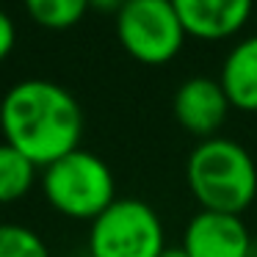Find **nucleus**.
I'll return each mask as SVG.
<instances>
[{
	"label": "nucleus",
	"instance_id": "1",
	"mask_svg": "<svg viewBox=\"0 0 257 257\" xmlns=\"http://www.w3.org/2000/svg\"><path fill=\"white\" fill-rule=\"evenodd\" d=\"M0 127L9 147L47 169L78 150L83 111L64 86L50 80H23L3 97Z\"/></svg>",
	"mask_w": 257,
	"mask_h": 257
},
{
	"label": "nucleus",
	"instance_id": "2",
	"mask_svg": "<svg viewBox=\"0 0 257 257\" xmlns=\"http://www.w3.org/2000/svg\"><path fill=\"white\" fill-rule=\"evenodd\" d=\"M185 177L202 210L240 216L257 196V166L243 144L213 136L194 147Z\"/></svg>",
	"mask_w": 257,
	"mask_h": 257
},
{
	"label": "nucleus",
	"instance_id": "3",
	"mask_svg": "<svg viewBox=\"0 0 257 257\" xmlns=\"http://www.w3.org/2000/svg\"><path fill=\"white\" fill-rule=\"evenodd\" d=\"M45 196L58 213L69 218H91L116 202V183L102 158L94 152L75 150L45 169Z\"/></svg>",
	"mask_w": 257,
	"mask_h": 257
},
{
	"label": "nucleus",
	"instance_id": "4",
	"mask_svg": "<svg viewBox=\"0 0 257 257\" xmlns=\"http://www.w3.org/2000/svg\"><path fill=\"white\" fill-rule=\"evenodd\" d=\"M91 257H161L163 243L161 216L141 199H116L91 221Z\"/></svg>",
	"mask_w": 257,
	"mask_h": 257
},
{
	"label": "nucleus",
	"instance_id": "5",
	"mask_svg": "<svg viewBox=\"0 0 257 257\" xmlns=\"http://www.w3.org/2000/svg\"><path fill=\"white\" fill-rule=\"evenodd\" d=\"M116 34L141 64L172 61L188 36L172 0H127L116 14Z\"/></svg>",
	"mask_w": 257,
	"mask_h": 257
},
{
	"label": "nucleus",
	"instance_id": "6",
	"mask_svg": "<svg viewBox=\"0 0 257 257\" xmlns=\"http://www.w3.org/2000/svg\"><path fill=\"white\" fill-rule=\"evenodd\" d=\"M183 249L188 257H249L251 238L240 216L199 210L185 227Z\"/></svg>",
	"mask_w": 257,
	"mask_h": 257
},
{
	"label": "nucleus",
	"instance_id": "7",
	"mask_svg": "<svg viewBox=\"0 0 257 257\" xmlns=\"http://www.w3.org/2000/svg\"><path fill=\"white\" fill-rule=\"evenodd\" d=\"M229 105L232 102H229L221 80L205 78V75L188 78L174 91V102H172L174 119L185 130H191L194 136H202V139H213V133L227 119Z\"/></svg>",
	"mask_w": 257,
	"mask_h": 257
},
{
	"label": "nucleus",
	"instance_id": "8",
	"mask_svg": "<svg viewBox=\"0 0 257 257\" xmlns=\"http://www.w3.org/2000/svg\"><path fill=\"white\" fill-rule=\"evenodd\" d=\"M183 28L196 39H227L251 17L254 0H172Z\"/></svg>",
	"mask_w": 257,
	"mask_h": 257
},
{
	"label": "nucleus",
	"instance_id": "9",
	"mask_svg": "<svg viewBox=\"0 0 257 257\" xmlns=\"http://www.w3.org/2000/svg\"><path fill=\"white\" fill-rule=\"evenodd\" d=\"M221 86L240 111H257V34L232 47L221 67Z\"/></svg>",
	"mask_w": 257,
	"mask_h": 257
},
{
	"label": "nucleus",
	"instance_id": "10",
	"mask_svg": "<svg viewBox=\"0 0 257 257\" xmlns=\"http://www.w3.org/2000/svg\"><path fill=\"white\" fill-rule=\"evenodd\" d=\"M36 163L28 161L20 150L0 144V202H14L25 196L34 185Z\"/></svg>",
	"mask_w": 257,
	"mask_h": 257
},
{
	"label": "nucleus",
	"instance_id": "11",
	"mask_svg": "<svg viewBox=\"0 0 257 257\" xmlns=\"http://www.w3.org/2000/svg\"><path fill=\"white\" fill-rule=\"evenodd\" d=\"M28 14L50 31H64L75 25L89 9V0H23Z\"/></svg>",
	"mask_w": 257,
	"mask_h": 257
},
{
	"label": "nucleus",
	"instance_id": "12",
	"mask_svg": "<svg viewBox=\"0 0 257 257\" xmlns=\"http://www.w3.org/2000/svg\"><path fill=\"white\" fill-rule=\"evenodd\" d=\"M0 257H50L45 240L23 224H0Z\"/></svg>",
	"mask_w": 257,
	"mask_h": 257
},
{
	"label": "nucleus",
	"instance_id": "13",
	"mask_svg": "<svg viewBox=\"0 0 257 257\" xmlns=\"http://www.w3.org/2000/svg\"><path fill=\"white\" fill-rule=\"evenodd\" d=\"M14 42H17V31H14V23L6 12H0V61L14 50Z\"/></svg>",
	"mask_w": 257,
	"mask_h": 257
},
{
	"label": "nucleus",
	"instance_id": "14",
	"mask_svg": "<svg viewBox=\"0 0 257 257\" xmlns=\"http://www.w3.org/2000/svg\"><path fill=\"white\" fill-rule=\"evenodd\" d=\"M127 0H89V9H97V12H116L124 6Z\"/></svg>",
	"mask_w": 257,
	"mask_h": 257
},
{
	"label": "nucleus",
	"instance_id": "15",
	"mask_svg": "<svg viewBox=\"0 0 257 257\" xmlns=\"http://www.w3.org/2000/svg\"><path fill=\"white\" fill-rule=\"evenodd\" d=\"M161 257H188V254H185V249H183V246H177V249H166Z\"/></svg>",
	"mask_w": 257,
	"mask_h": 257
}]
</instances>
